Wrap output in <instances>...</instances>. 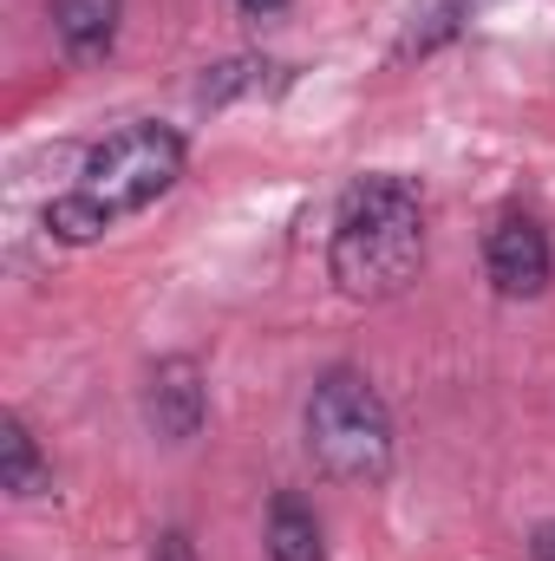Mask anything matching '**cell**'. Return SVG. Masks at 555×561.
<instances>
[{"mask_svg": "<svg viewBox=\"0 0 555 561\" xmlns=\"http://www.w3.org/2000/svg\"><path fill=\"white\" fill-rule=\"evenodd\" d=\"M307 450L340 483H380L393 470V412L366 373L333 366L314 379L307 399Z\"/></svg>", "mask_w": 555, "mask_h": 561, "instance_id": "obj_2", "label": "cell"}, {"mask_svg": "<svg viewBox=\"0 0 555 561\" xmlns=\"http://www.w3.org/2000/svg\"><path fill=\"white\" fill-rule=\"evenodd\" d=\"M236 7H242V13H281L287 0H236Z\"/></svg>", "mask_w": 555, "mask_h": 561, "instance_id": "obj_13", "label": "cell"}, {"mask_svg": "<svg viewBox=\"0 0 555 561\" xmlns=\"http://www.w3.org/2000/svg\"><path fill=\"white\" fill-rule=\"evenodd\" d=\"M269 72H281V66H269V59H229V66H216V72L196 85V99H203V105H229V99H242V92H275L281 79H269Z\"/></svg>", "mask_w": 555, "mask_h": 561, "instance_id": "obj_10", "label": "cell"}, {"mask_svg": "<svg viewBox=\"0 0 555 561\" xmlns=\"http://www.w3.org/2000/svg\"><path fill=\"white\" fill-rule=\"evenodd\" d=\"M530 556H536V561H555V523H550V529H536V542H530Z\"/></svg>", "mask_w": 555, "mask_h": 561, "instance_id": "obj_12", "label": "cell"}, {"mask_svg": "<svg viewBox=\"0 0 555 561\" xmlns=\"http://www.w3.org/2000/svg\"><path fill=\"white\" fill-rule=\"evenodd\" d=\"M484 268H490V287L503 300H536L550 287V236L536 216H497L490 242H484Z\"/></svg>", "mask_w": 555, "mask_h": 561, "instance_id": "obj_4", "label": "cell"}, {"mask_svg": "<svg viewBox=\"0 0 555 561\" xmlns=\"http://www.w3.org/2000/svg\"><path fill=\"white\" fill-rule=\"evenodd\" d=\"M118 13H125V0H53V33H59L66 59H79V66L105 59L118 39Z\"/></svg>", "mask_w": 555, "mask_h": 561, "instance_id": "obj_6", "label": "cell"}, {"mask_svg": "<svg viewBox=\"0 0 555 561\" xmlns=\"http://www.w3.org/2000/svg\"><path fill=\"white\" fill-rule=\"evenodd\" d=\"M144 419L157 437H170V444H190L203 419H209V386H203V366L196 359H183V353H170V359H157L150 366V379H144Z\"/></svg>", "mask_w": 555, "mask_h": 561, "instance_id": "obj_5", "label": "cell"}, {"mask_svg": "<svg viewBox=\"0 0 555 561\" xmlns=\"http://www.w3.org/2000/svg\"><path fill=\"white\" fill-rule=\"evenodd\" d=\"M150 561H196V542H190L183 529H170V536L157 542V556H150Z\"/></svg>", "mask_w": 555, "mask_h": 561, "instance_id": "obj_11", "label": "cell"}, {"mask_svg": "<svg viewBox=\"0 0 555 561\" xmlns=\"http://www.w3.org/2000/svg\"><path fill=\"white\" fill-rule=\"evenodd\" d=\"M269 561H327L320 523H314V510L294 490H281L275 503H269Z\"/></svg>", "mask_w": 555, "mask_h": 561, "instance_id": "obj_8", "label": "cell"}, {"mask_svg": "<svg viewBox=\"0 0 555 561\" xmlns=\"http://www.w3.org/2000/svg\"><path fill=\"white\" fill-rule=\"evenodd\" d=\"M0 490L7 496H46L53 490V463L39 457V444H33L20 412L0 419Z\"/></svg>", "mask_w": 555, "mask_h": 561, "instance_id": "obj_7", "label": "cell"}, {"mask_svg": "<svg viewBox=\"0 0 555 561\" xmlns=\"http://www.w3.org/2000/svg\"><path fill=\"white\" fill-rule=\"evenodd\" d=\"M105 229H118V222H112L86 190H66V196L46 203V236H59V242H72V249H79V242H99Z\"/></svg>", "mask_w": 555, "mask_h": 561, "instance_id": "obj_9", "label": "cell"}, {"mask_svg": "<svg viewBox=\"0 0 555 561\" xmlns=\"http://www.w3.org/2000/svg\"><path fill=\"white\" fill-rule=\"evenodd\" d=\"M424 262V203L406 176L380 170L340 196L327 275L347 300H393Z\"/></svg>", "mask_w": 555, "mask_h": 561, "instance_id": "obj_1", "label": "cell"}, {"mask_svg": "<svg viewBox=\"0 0 555 561\" xmlns=\"http://www.w3.org/2000/svg\"><path fill=\"white\" fill-rule=\"evenodd\" d=\"M177 176H183V138L170 125H125V131H112V138L86 157L79 190L112 222H125V216L150 209Z\"/></svg>", "mask_w": 555, "mask_h": 561, "instance_id": "obj_3", "label": "cell"}]
</instances>
